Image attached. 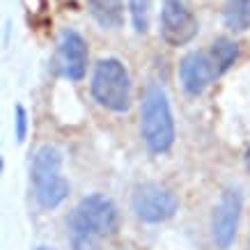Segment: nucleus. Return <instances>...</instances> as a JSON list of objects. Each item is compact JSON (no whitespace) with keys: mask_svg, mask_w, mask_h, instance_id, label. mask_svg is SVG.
Here are the masks:
<instances>
[{"mask_svg":"<svg viewBox=\"0 0 250 250\" xmlns=\"http://www.w3.org/2000/svg\"><path fill=\"white\" fill-rule=\"evenodd\" d=\"M120 211L113 200L101 193L83 197L67 218V234L74 250H97L104 241L117 234Z\"/></svg>","mask_w":250,"mask_h":250,"instance_id":"obj_1","label":"nucleus"},{"mask_svg":"<svg viewBox=\"0 0 250 250\" xmlns=\"http://www.w3.org/2000/svg\"><path fill=\"white\" fill-rule=\"evenodd\" d=\"M140 136L147 149L154 154H166L174 143V120L167 94L159 85H147L140 108Z\"/></svg>","mask_w":250,"mask_h":250,"instance_id":"obj_2","label":"nucleus"},{"mask_svg":"<svg viewBox=\"0 0 250 250\" xmlns=\"http://www.w3.org/2000/svg\"><path fill=\"white\" fill-rule=\"evenodd\" d=\"M32 186L39 207L55 209L69 195V182L62 177V154L53 145L39 147L32 159Z\"/></svg>","mask_w":250,"mask_h":250,"instance_id":"obj_3","label":"nucleus"},{"mask_svg":"<svg viewBox=\"0 0 250 250\" xmlns=\"http://www.w3.org/2000/svg\"><path fill=\"white\" fill-rule=\"evenodd\" d=\"M92 97L99 106L113 113H126L131 108V78L117 58H104L92 74Z\"/></svg>","mask_w":250,"mask_h":250,"instance_id":"obj_4","label":"nucleus"},{"mask_svg":"<svg viewBox=\"0 0 250 250\" xmlns=\"http://www.w3.org/2000/svg\"><path fill=\"white\" fill-rule=\"evenodd\" d=\"M131 209L136 213L138 220L156 225V223H166L177 213L179 209V200L170 188L159 186V184H143L133 190L131 197Z\"/></svg>","mask_w":250,"mask_h":250,"instance_id":"obj_5","label":"nucleus"},{"mask_svg":"<svg viewBox=\"0 0 250 250\" xmlns=\"http://www.w3.org/2000/svg\"><path fill=\"white\" fill-rule=\"evenodd\" d=\"M241 209H243V195L239 188H225L220 193V200L218 205L213 207V216H211V236L220 250H228L234 243Z\"/></svg>","mask_w":250,"mask_h":250,"instance_id":"obj_6","label":"nucleus"},{"mask_svg":"<svg viewBox=\"0 0 250 250\" xmlns=\"http://www.w3.org/2000/svg\"><path fill=\"white\" fill-rule=\"evenodd\" d=\"M197 35V19L182 0H166L161 9V37L170 46H186Z\"/></svg>","mask_w":250,"mask_h":250,"instance_id":"obj_7","label":"nucleus"},{"mask_svg":"<svg viewBox=\"0 0 250 250\" xmlns=\"http://www.w3.org/2000/svg\"><path fill=\"white\" fill-rule=\"evenodd\" d=\"M218 76H223V74L213 60L211 51H193L179 64V78H182L186 94H190V97L202 94L211 85L213 78Z\"/></svg>","mask_w":250,"mask_h":250,"instance_id":"obj_8","label":"nucleus"},{"mask_svg":"<svg viewBox=\"0 0 250 250\" xmlns=\"http://www.w3.org/2000/svg\"><path fill=\"white\" fill-rule=\"evenodd\" d=\"M58 74L69 81H81L87 71V44L76 30H62L55 58Z\"/></svg>","mask_w":250,"mask_h":250,"instance_id":"obj_9","label":"nucleus"},{"mask_svg":"<svg viewBox=\"0 0 250 250\" xmlns=\"http://www.w3.org/2000/svg\"><path fill=\"white\" fill-rule=\"evenodd\" d=\"M92 19L106 28V30H117L124 23V5L122 0H87Z\"/></svg>","mask_w":250,"mask_h":250,"instance_id":"obj_10","label":"nucleus"},{"mask_svg":"<svg viewBox=\"0 0 250 250\" xmlns=\"http://www.w3.org/2000/svg\"><path fill=\"white\" fill-rule=\"evenodd\" d=\"M225 25L234 32H243L250 28V0H228L223 9Z\"/></svg>","mask_w":250,"mask_h":250,"instance_id":"obj_11","label":"nucleus"},{"mask_svg":"<svg viewBox=\"0 0 250 250\" xmlns=\"http://www.w3.org/2000/svg\"><path fill=\"white\" fill-rule=\"evenodd\" d=\"M209 51H211L216 64H218L220 74H225V71H228V69L236 62V58H239V44H236V42H232V39H228V37L216 39Z\"/></svg>","mask_w":250,"mask_h":250,"instance_id":"obj_12","label":"nucleus"},{"mask_svg":"<svg viewBox=\"0 0 250 250\" xmlns=\"http://www.w3.org/2000/svg\"><path fill=\"white\" fill-rule=\"evenodd\" d=\"M149 9H152V0H129L131 21H133V30L136 32H147V28H149Z\"/></svg>","mask_w":250,"mask_h":250,"instance_id":"obj_13","label":"nucleus"},{"mask_svg":"<svg viewBox=\"0 0 250 250\" xmlns=\"http://www.w3.org/2000/svg\"><path fill=\"white\" fill-rule=\"evenodd\" d=\"M14 129H16V140L23 143L25 136H28V110L19 104L14 110Z\"/></svg>","mask_w":250,"mask_h":250,"instance_id":"obj_14","label":"nucleus"},{"mask_svg":"<svg viewBox=\"0 0 250 250\" xmlns=\"http://www.w3.org/2000/svg\"><path fill=\"white\" fill-rule=\"evenodd\" d=\"M246 166H248V170H250V147H248V152H246Z\"/></svg>","mask_w":250,"mask_h":250,"instance_id":"obj_15","label":"nucleus"},{"mask_svg":"<svg viewBox=\"0 0 250 250\" xmlns=\"http://www.w3.org/2000/svg\"><path fill=\"white\" fill-rule=\"evenodd\" d=\"M37 250H51V248H48V246H39Z\"/></svg>","mask_w":250,"mask_h":250,"instance_id":"obj_16","label":"nucleus"}]
</instances>
